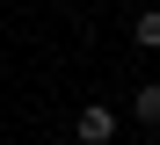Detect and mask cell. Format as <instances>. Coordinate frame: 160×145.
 I'll return each mask as SVG.
<instances>
[{
    "instance_id": "6da1fadb",
    "label": "cell",
    "mask_w": 160,
    "mask_h": 145,
    "mask_svg": "<svg viewBox=\"0 0 160 145\" xmlns=\"http://www.w3.org/2000/svg\"><path fill=\"white\" fill-rule=\"evenodd\" d=\"M117 123H124V116H117L109 102H88V109L73 116V138H80V145H109V138H117Z\"/></svg>"
},
{
    "instance_id": "7a4b0ae2",
    "label": "cell",
    "mask_w": 160,
    "mask_h": 145,
    "mask_svg": "<svg viewBox=\"0 0 160 145\" xmlns=\"http://www.w3.org/2000/svg\"><path fill=\"white\" fill-rule=\"evenodd\" d=\"M131 116H138V131H160V80H146L131 94Z\"/></svg>"
},
{
    "instance_id": "3957f363",
    "label": "cell",
    "mask_w": 160,
    "mask_h": 145,
    "mask_svg": "<svg viewBox=\"0 0 160 145\" xmlns=\"http://www.w3.org/2000/svg\"><path fill=\"white\" fill-rule=\"evenodd\" d=\"M131 44H138V51H160V7H146L138 22H131Z\"/></svg>"
}]
</instances>
